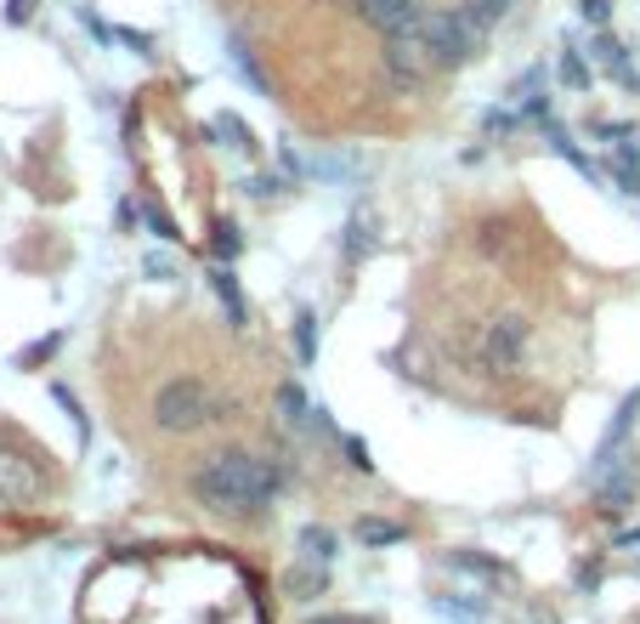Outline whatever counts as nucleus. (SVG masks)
<instances>
[{"label": "nucleus", "instance_id": "nucleus-34", "mask_svg": "<svg viewBox=\"0 0 640 624\" xmlns=\"http://www.w3.org/2000/svg\"><path fill=\"white\" fill-rule=\"evenodd\" d=\"M596 136L607 142V149H618V142H629V136H634V125H629V120H601V125H596Z\"/></svg>", "mask_w": 640, "mask_h": 624}, {"label": "nucleus", "instance_id": "nucleus-12", "mask_svg": "<svg viewBox=\"0 0 640 624\" xmlns=\"http://www.w3.org/2000/svg\"><path fill=\"white\" fill-rule=\"evenodd\" d=\"M210 296L221 301V313H227V324H233V329H244V324H250V301H244V290H238V273H233L227 262H216V267H210Z\"/></svg>", "mask_w": 640, "mask_h": 624}, {"label": "nucleus", "instance_id": "nucleus-23", "mask_svg": "<svg viewBox=\"0 0 640 624\" xmlns=\"http://www.w3.org/2000/svg\"><path fill=\"white\" fill-rule=\"evenodd\" d=\"M352 534H358L363 545H398V540L409 534V528H403V522H385V516H358Z\"/></svg>", "mask_w": 640, "mask_h": 624}, {"label": "nucleus", "instance_id": "nucleus-36", "mask_svg": "<svg viewBox=\"0 0 640 624\" xmlns=\"http://www.w3.org/2000/svg\"><path fill=\"white\" fill-rule=\"evenodd\" d=\"M34 18V0H7V23L18 29V23H29Z\"/></svg>", "mask_w": 640, "mask_h": 624}, {"label": "nucleus", "instance_id": "nucleus-7", "mask_svg": "<svg viewBox=\"0 0 640 624\" xmlns=\"http://www.w3.org/2000/svg\"><path fill=\"white\" fill-rule=\"evenodd\" d=\"M538 136H545V149H550L556 160H567V165H572L589 187H607V165H601V160H589V154L578 149V142H572V131H567L556 114H550V120H538Z\"/></svg>", "mask_w": 640, "mask_h": 624}, {"label": "nucleus", "instance_id": "nucleus-10", "mask_svg": "<svg viewBox=\"0 0 640 624\" xmlns=\"http://www.w3.org/2000/svg\"><path fill=\"white\" fill-rule=\"evenodd\" d=\"M634 460H623V466H612V471H601V477H589V489H596V511L601 516H623L629 505H634Z\"/></svg>", "mask_w": 640, "mask_h": 624}, {"label": "nucleus", "instance_id": "nucleus-22", "mask_svg": "<svg viewBox=\"0 0 640 624\" xmlns=\"http://www.w3.org/2000/svg\"><path fill=\"white\" fill-rule=\"evenodd\" d=\"M136 216H142V227L154 233L159 245H176V238H182V233H176V222H171V211H165L159 200H136Z\"/></svg>", "mask_w": 640, "mask_h": 624}, {"label": "nucleus", "instance_id": "nucleus-28", "mask_svg": "<svg viewBox=\"0 0 640 624\" xmlns=\"http://www.w3.org/2000/svg\"><path fill=\"white\" fill-rule=\"evenodd\" d=\"M340 449H347V466H352V471L374 477V454H369V443L358 438V431H340Z\"/></svg>", "mask_w": 640, "mask_h": 624}, {"label": "nucleus", "instance_id": "nucleus-16", "mask_svg": "<svg viewBox=\"0 0 640 624\" xmlns=\"http://www.w3.org/2000/svg\"><path fill=\"white\" fill-rule=\"evenodd\" d=\"M272 409H278V420H283L289 431H312V409H318V403H307V392L295 387V380H283V387L272 392Z\"/></svg>", "mask_w": 640, "mask_h": 624}, {"label": "nucleus", "instance_id": "nucleus-14", "mask_svg": "<svg viewBox=\"0 0 640 624\" xmlns=\"http://www.w3.org/2000/svg\"><path fill=\"white\" fill-rule=\"evenodd\" d=\"M629 142H634V136H629ZM629 142H618L601 165H607V182L618 187L623 200H640V149H629Z\"/></svg>", "mask_w": 640, "mask_h": 624}, {"label": "nucleus", "instance_id": "nucleus-35", "mask_svg": "<svg viewBox=\"0 0 640 624\" xmlns=\"http://www.w3.org/2000/svg\"><path fill=\"white\" fill-rule=\"evenodd\" d=\"M80 23H85V29H91V34H96V40H103V45H114V29H109V23H103V18H96V12H91V7H80Z\"/></svg>", "mask_w": 640, "mask_h": 624}, {"label": "nucleus", "instance_id": "nucleus-15", "mask_svg": "<svg viewBox=\"0 0 640 624\" xmlns=\"http://www.w3.org/2000/svg\"><path fill=\"white\" fill-rule=\"evenodd\" d=\"M289 335H295V364H301V369H318V341H323V318H318L312 307H295V324H289Z\"/></svg>", "mask_w": 640, "mask_h": 624}, {"label": "nucleus", "instance_id": "nucleus-13", "mask_svg": "<svg viewBox=\"0 0 640 624\" xmlns=\"http://www.w3.org/2000/svg\"><path fill=\"white\" fill-rule=\"evenodd\" d=\"M205 142H216V149H233V154H256V149H261L256 131L244 125L238 114H210V120H205Z\"/></svg>", "mask_w": 640, "mask_h": 624}, {"label": "nucleus", "instance_id": "nucleus-33", "mask_svg": "<svg viewBox=\"0 0 640 624\" xmlns=\"http://www.w3.org/2000/svg\"><path fill=\"white\" fill-rule=\"evenodd\" d=\"M114 40L131 45L136 58H154V34H147V29H114Z\"/></svg>", "mask_w": 640, "mask_h": 624}, {"label": "nucleus", "instance_id": "nucleus-24", "mask_svg": "<svg viewBox=\"0 0 640 624\" xmlns=\"http://www.w3.org/2000/svg\"><path fill=\"white\" fill-rule=\"evenodd\" d=\"M522 125H527V120L516 114V103H510V109H487V114H482V136H487V142H494V136L505 142V136H516Z\"/></svg>", "mask_w": 640, "mask_h": 624}, {"label": "nucleus", "instance_id": "nucleus-6", "mask_svg": "<svg viewBox=\"0 0 640 624\" xmlns=\"http://www.w3.org/2000/svg\"><path fill=\"white\" fill-rule=\"evenodd\" d=\"M589 63H596V74H607L612 85H623V91H640V69H634L629 45H623L612 29H596V34H589Z\"/></svg>", "mask_w": 640, "mask_h": 624}, {"label": "nucleus", "instance_id": "nucleus-2", "mask_svg": "<svg viewBox=\"0 0 640 624\" xmlns=\"http://www.w3.org/2000/svg\"><path fill=\"white\" fill-rule=\"evenodd\" d=\"M221 420V398L205 387L199 375H176L154 392V426L171 431V438H187V431H205Z\"/></svg>", "mask_w": 640, "mask_h": 624}, {"label": "nucleus", "instance_id": "nucleus-21", "mask_svg": "<svg viewBox=\"0 0 640 624\" xmlns=\"http://www.w3.org/2000/svg\"><path fill=\"white\" fill-rule=\"evenodd\" d=\"M369 250H374V216H369V211H358V216L347 222V267H358Z\"/></svg>", "mask_w": 640, "mask_h": 624}, {"label": "nucleus", "instance_id": "nucleus-1", "mask_svg": "<svg viewBox=\"0 0 640 624\" xmlns=\"http://www.w3.org/2000/svg\"><path fill=\"white\" fill-rule=\"evenodd\" d=\"M295 466L283 454L261 460L250 449H216L199 460V471H193V500H199L205 511L216 516H233V522H256L283 489H289Z\"/></svg>", "mask_w": 640, "mask_h": 624}, {"label": "nucleus", "instance_id": "nucleus-29", "mask_svg": "<svg viewBox=\"0 0 640 624\" xmlns=\"http://www.w3.org/2000/svg\"><path fill=\"white\" fill-rule=\"evenodd\" d=\"M238 187H244V194H250V200H278L289 182H283V176H272V171H256V176H244Z\"/></svg>", "mask_w": 640, "mask_h": 624}, {"label": "nucleus", "instance_id": "nucleus-30", "mask_svg": "<svg viewBox=\"0 0 640 624\" xmlns=\"http://www.w3.org/2000/svg\"><path fill=\"white\" fill-rule=\"evenodd\" d=\"M578 7V18L589 23V29H607L612 23V0H572Z\"/></svg>", "mask_w": 640, "mask_h": 624}, {"label": "nucleus", "instance_id": "nucleus-3", "mask_svg": "<svg viewBox=\"0 0 640 624\" xmlns=\"http://www.w3.org/2000/svg\"><path fill=\"white\" fill-rule=\"evenodd\" d=\"M527 347H533L527 318H522V313H494L487 324H476L471 358H476V369H482V375H522Z\"/></svg>", "mask_w": 640, "mask_h": 624}, {"label": "nucleus", "instance_id": "nucleus-19", "mask_svg": "<svg viewBox=\"0 0 640 624\" xmlns=\"http://www.w3.org/2000/svg\"><path fill=\"white\" fill-rule=\"evenodd\" d=\"M210 256H216V262H227V267L244 256V233H238V222H233V216H216V222H210Z\"/></svg>", "mask_w": 640, "mask_h": 624}, {"label": "nucleus", "instance_id": "nucleus-38", "mask_svg": "<svg viewBox=\"0 0 640 624\" xmlns=\"http://www.w3.org/2000/svg\"><path fill=\"white\" fill-rule=\"evenodd\" d=\"M618 545H623V551H634V545H640V528H629V534H623Z\"/></svg>", "mask_w": 640, "mask_h": 624}, {"label": "nucleus", "instance_id": "nucleus-37", "mask_svg": "<svg viewBox=\"0 0 640 624\" xmlns=\"http://www.w3.org/2000/svg\"><path fill=\"white\" fill-rule=\"evenodd\" d=\"M312 624H369V618H352V613H323V618H312Z\"/></svg>", "mask_w": 640, "mask_h": 624}, {"label": "nucleus", "instance_id": "nucleus-26", "mask_svg": "<svg viewBox=\"0 0 640 624\" xmlns=\"http://www.w3.org/2000/svg\"><path fill=\"white\" fill-rule=\"evenodd\" d=\"M52 398H58V409L69 415V426H74V438L80 443H91V420H85V409H80V398L63 387V380H52Z\"/></svg>", "mask_w": 640, "mask_h": 624}, {"label": "nucleus", "instance_id": "nucleus-18", "mask_svg": "<svg viewBox=\"0 0 640 624\" xmlns=\"http://www.w3.org/2000/svg\"><path fill=\"white\" fill-rule=\"evenodd\" d=\"M301 562L307 567H329L334 562V528H323V522L301 528Z\"/></svg>", "mask_w": 640, "mask_h": 624}, {"label": "nucleus", "instance_id": "nucleus-5", "mask_svg": "<svg viewBox=\"0 0 640 624\" xmlns=\"http://www.w3.org/2000/svg\"><path fill=\"white\" fill-rule=\"evenodd\" d=\"M380 69H385V80L398 85V91H420L431 74H442V63H436V52H431V40H425L420 23L403 29V34H385Z\"/></svg>", "mask_w": 640, "mask_h": 624}, {"label": "nucleus", "instance_id": "nucleus-11", "mask_svg": "<svg viewBox=\"0 0 640 624\" xmlns=\"http://www.w3.org/2000/svg\"><path fill=\"white\" fill-rule=\"evenodd\" d=\"M431 618H436V624H482V618H487V596L442 591V596H431Z\"/></svg>", "mask_w": 640, "mask_h": 624}, {"label": "nucleus", "instance_id": "nucleus-25", "mask_svg": "<svg viewBox=\"0 0 640 624\" xmlns=\"http://www.w3.org/2000/svg\"><path fill=\"white\" fill-rule=\"evenodd\" d=\"M460 7H465V12H471L482 29H499V23L516 12V0H460Z\"/></svg>", "mask_w": 640, "mask_h": 624}, {"label": "nucleus", "instance_id": "nucleus-17", "mask_svg": "<svg viewBox=\"0 0 640 624\" xmlns=\"http://www.w3.org/2000/svg\"><path fill=\"white\" fill-rule=\"evenodd\" d=\"M556 80H561L567 91H589V85H596V63H589V58L578 52V40H567V45H561V63H556Z\"/></svg>", "mask_w": 640, "mask_h": 624}, {"label": "nucleus", "instance_id": "nucleus-32", "mask_svg": "<svg viewBox=\"0 0 640 624\" xmlns=\"http://www.w3.org/2000/svg\"><path fill=\"white\" fill-rule=\"evenodd\" d=\"M142 273L154 278V284H171V278H176V262H171L165 250H154V256H142Z\"/></svg>", "mask_w": 640, "mask_h": 624}, {"label": "nucleus", "instance_id": "nucleus-9", "mask_svg": "<svg viewBox=\"0 0 640 624\" xmlns=\"http://www.w3.org/2000/svg\"><path fill=\"white\" fill-rule=\"evenodd\" d=\"M347 7H352L369 29H380V34H403V29H414V23L425 18L420 0H347Z\"/></svg>", "mask_w": 640, "mask_h": 624}, {"label": "nucleus", "instance_id": "nucleus-27", "mask_svg": "<svg viewBox=\"0 0 640 624\" xmlns=\"http://www.w3.org/2000/svg\"><path fill=\"white\" fill-rule=\"evenodd\" d=\"M58 347H63V335L52 329V335H40V341H29V347H23V352L12 358V364H18V369H34V364H45V358H52Z\"/></svg>", "mask_w": 640, "mask_h": 624}, {"label": "nucleus", "instance_id": "nucleus-4", "mask_svg": "<svg viewBox=\"0 0 640 624\" xmlns=\"http://www.w3.org/2000/svg\"><path fill=\"white\" fill-rule=\"evenodd\" d=\"M420 29H425V40H431V52H436L442 69H465L482 52V34H487L465 7H431L420 18Z\"/></svg>", "mask_w": 640, "mask_h": 624}, {"label": "nucleus", "instance_id": "nucleus-31", "mask_svg": "<svg viewBox=\"0 0 640 624\" xmlns=\"http://www.w3.org/2000/svg\"><path fill=\"white\" fill-rule=\"evenodd\" d=\"M533 91H545V63H533L516 85H510V103H522V98H533Z\"/></svg>", "mask_w": 640, "mask_h": 624}, {"label": "nucleus", "instance_id": "nucleus-8", "mask_svg": "<svg viewBox=\"0 0 640 624\" xmlns=\"http://www.w3.org/2000/svg\"><path fill=\"white\" fill-rule=\"evenodd\" d=\"M29 494H40V471H34V460H29L12 438H0V505L29 500Z\"/></svg>", "mask_w": 640, "mask_h": 624}, {"label": "nucleus", "instance_id": "nucleus-20", "mask_svg": "<svg viewBox=\"0 0 640 624\" xmlns=\"http://www.w3.org/2000/svg\"><path fill=\"white\" fill-rule=\"evenodd\" d=\"M227 63H233V74L250 85V91H267V80H261V69H256V52L244 45V34H227Z\"/></svg>", "mask_w": 640, "mask_h": 624}]
</instances>
